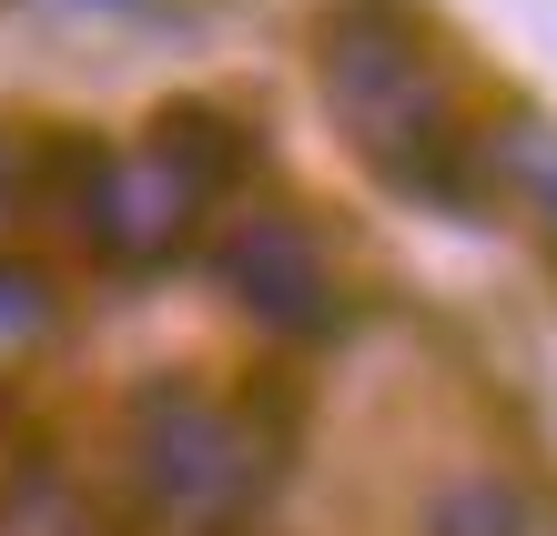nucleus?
<instances>
[{
	"label": "nucleus",
	"mask_w": 557,
	"mask_h": 536,
	"mask_svg": "<svg viewBox=\"0 0 557 536\" xmlns=\"http://www.w3.org/2000/svg\"><path fill=\"white\" fill-rule=\"evenodd\" d=\"M72 233L91 253L112 263V274H162V263H183L203 244L213 203L244 183V122L213 112V102H173L143 142H72Z\"/></svg>",
	"instance_id": "1"
},
{
	"label": "nucleus",
	"mask_w": 557,
	"mask_h": 536,
	"mask_svg": "<svg viewBox=\"0 0 557 536\" xmlns=\"http://www.w3.org/2000/svg\"><path fill=\"white\" fill-rule=\"evenodd\" d=\"M314 72L324 112L345 122V142L406 192H456V102H446V61L425 51V30L396 0H345L314 30Z\"/></svg>",
	"instance_id": "2"
},
{
	"label": "nucleus",
	"mask_w": 557,
	"mask_h": 536,
	"mask_svg": "<svg viewBox=\"0 0 557 536\" xmlns=\"http://www.w3.org/2000/svg\"><path fill=\"white\" fill-rule=\"evenodd\" d=\"M122 465H133V496L152 507V526L173 536H244L253 507L274 496V446L244 406H223L213 385L162 375L133 395L122 415Z\"/></svg>",
	"instance_id": "3"
},
{
	"label": "nucleus",
	"mask_w": 557,
	"mask_h": 536,
	"mask_svg": "<svg viewBox=\"0 0 557 536\" xmlns=\"http://www.w3.org/2000/svg\"><path fill=\"white\" fill-rule=\"evenodd\" d=\"M213 284L234 294L264 334H294V345H314V334L345 324L335 263H324V244L294 213H234L213 233Z\"/></svg>",
	"instance_id": "4"
},
{
	"label": "nucleus",
	"mask_w": 557,
	"mask_h": 536,
	"mask_svg": "<svg viewBox=\"0 0 557 536\" xmlns=\"http://www.w3.org/2000/svg\"><path fill=\"white\" fill-rule=\"evenodd\" d=\"M537 496L497 476V465H467V476H446L436 496H425V536H537Z\"/></svg>",
	"instance_id": "5"
},
{
	"label": "nucleus",
	"mask_w": 557,
	"mask_h": 536,
	"mask_svg": "<svg viewBox=\"0 0 557 536\" xmlns=\"http://www.w3.org/2000/svg\"><path fill=\"white\" fill-rule=\"evenodd\" d=\"M61 334V274L41 253H0V364Z\"/></svg>",
	"instance_id": "6"
},
{
	"label": "nucleus",
	"mask_w": 557,
	"mask_h": 536,
	"mask_svg": "<svg viewBox=\"0 0 557 536\" xmlns=\"http://www.w3.org/2000/svg\"><path fill=\"white\" fill-rule=\"evenodd\" d=\"M497 173H507V192L537 223H557V132H517V142H497Z\"/></svg>",
	"instance_id": "7"
},
{
	"label": "nucleus",
	"mask_w": 557,
	"mask_h": 536,
	"mask_svg": "<svg viewBox=\"0 0 557 536\" xmlns=\"http://www.w3.org/2000/svg\"><path fill=\"white\" fill-rule=\"evenodd\" d=\"M21 192H30V162H21V142H11V132H0V223L21 213Z\"/></svg>",
	"instance_id": "8"
},
{
	"label": "nucleus",
	"mask_w": 557,
	"mask_h": 536,
	"mask_svg": "<svg viewBox=\"0 0 557 536\" xmlns=\"http://www.w3.org/2000/svg\"><path fill=\"white\" fill-rule=\"evenodd\" d=\"M51 11H82V21H133V11H152V0H51Z\"/></svg>",
	"instance_id": "9"
}]
</instances>
